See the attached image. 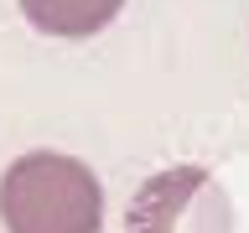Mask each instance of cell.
Instances as JSON below:
<instances>
[{
	"label": "cell",
	"instance_id": "obj_2",
	"mask_svg": "<svg viewBox=\"0 0 249 233\" xmlns=\"http://www.w3.org/2000/svg\"><path fill=\"white\" fill-rule=\"evenodd\" d=\"M124 233H233V202L202 166H166L135 186Z\"/></svg>",
	"mask_w": 249,
	"mask_h": 233
},
{
	"label": "cell",
	"instance_id": "obj_3",
	"mask_svg": "<svg viewBox=\"0 0 249 233\" xmlns=\"http://www.w3.org/2000/svg\"><path fill=\"white\" fill-rule=\"evenodd\" d=\"M124 0H21V16L42 36H57V42H83L93 31H104L114 16H120Z\"/></svg>",
	"mask_w": 249,
	"mask_h": 233
},
{
	"label": "cell",
	"instance_id": "obj_1",
	"mask_svg": "<svg viewBox=\"0 0 249 233\" xmlns=\"http://www.w3.org/2000/svg\"><path fill=\"white\" fill-rule=\"evenodd\" d=\"M0 223L5 233H99L104 186L78 155L31 150L0 176Z\"/></svg>",
	"mask_w": 249,
	"mask_h": 233
}]
</instances>
